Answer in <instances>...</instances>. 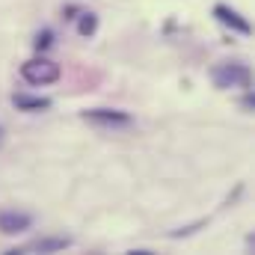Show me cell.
Here are the masks:
<instances>
[{"label":"cell","instance_id":"cell-1","mask_svg":"<svg viewBox=\"0 0 255 255\" xmlns=\"http://www.w3.org/2000/svg\"><path fill=\"white\" fill-rule=\"evenodd\" d=\"M21 74H24V80L27 83H33V86H45V83H54V80H60V65L54 63V60H30V63L21 65Z\"/></svg>","mask_w":255,"mask_h":255},{"label":"cell","instance_id":"cell-2","mask_svg":"<svg viewBox=\"0 0 255 255\" xmlns=\"http://www.w3.org/2000/svg\"><path fill=\"white\" fill-rule=\"evenodd\" d=\"M211 77H214V83H217L220 89H229V86H250V71H247V65H238V63L217 65V68L211 71Z\"/></svg>","mask_w":255,"mask_h":255},{"label":"cell","instance_id":"cell-3","mask_svg":"<svg viewBox=\"0 0 255 255\" xmlns=\"http://www.w3.org/2000/svg\"><path fill=\"white\" fill-rule=\"evenodd\" d=\"M83 119L98 122V125H130V116L119 113V110H86Z\"/></svg>","mask_w":255,"mask_h":255},{"label":"cell","instance_id":"cell-4","mask_svg":"<svg viewBox=\"0 0 255 255\" xmlns=\"http://www.w3.org/2000/svg\"><path fill=\"white\" fill-rule=\"evenodd\" d=\"M24 229H30V217H27V214H15V211L0 214V232L18 235V232H24Z\"/></svg>","mask_w":255,"mask_h":255},{"label":"cell","instance_id":"cell-5","mask_svg":"<svg viewBox=\"0 0 255 255\" xmlns=\"http://www.w3.org/2000/svg\"><path fill=\"white\" fill-rule=\"evenodd\" d=\"M214 15H217V21H223L226 27H232V30H238V33H250V24H247L235 9H229V6H223V3H220V6L214 9Z\"/></svg>","mask_w":255,"mask_h":255},{"label":"cell","instance_id":"cell-6","mask_svg":"<svg viewBox=\"0 0 255 255\" xmlns=\"http://www.w3.org/2000/svg\"><path fill=\"white\" fill-rule=\"evenodd\" d=\"M12 104L18 110H48L51 107V98H39V95H12Z\"/></svg>","mask_w":255,"mask_h":255},{"label":"cell","instance_id":"cell-7","mask_svg":"<svg viewBox=\"0 0 255 255\" xmlns=\"http://www.w3.org/2000/svg\"><path fill=\"white\" fill-rule=\"evenodd\" d=\"M95 30H98V18H95L92 12H83V15H80V21H77V33L89 39Z\"/></svg>","mask_w":255,"mask_h":255},{"label":"cell","instance_id":"cell-8","mask_svg":"<svg viewBox=\"0 0 255 255\" xmlns=\"http://www.w3.org/2000/svg\"><path fill=\"white\" fill-rule=\"evenodd\" d=\"M33 45H36V51H48V48L54 45V33H51V30H42V33L33 39Z\"/></svg>","mask_w":255,"mask_h":255},{"label":"cell","instance_id":"cell-9","mask_svg":"<svg viewBox=\"0 0 255 255\" xmlns=\"http://www.w3.org/2000/svg\"><path fill=\"white\" fill-rule=\"evenodd\" d=\"M33 247H36L39 253H42V250H63V247H68V241H65V238H54V241H36Z\"/></svg>","mask_w":255,"mask_h":255}]
</instances>
